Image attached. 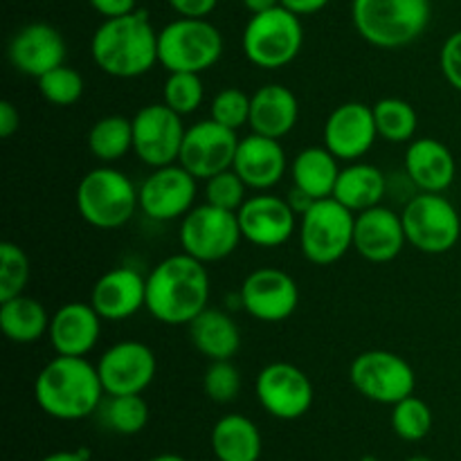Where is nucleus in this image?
I'll return each mask as SVG.
<instances>
[{"label":"nucleus","mask_w":461,"mask_h":461,"mask_svg":"<svg viewBox=\"0 0 461 461\" xmlns=\"http://www.w3.org/2000/svg\"><path fill=\"white\" fill-rule=\"evenodd\" d=\"M401 219L408 243L423 255H446L461 239V216L444 194H414Z\"/></svg>","instance_id":"nucleus-9"},{"label":"nucleus","mask_w":461,"mask_h":461,"mask_svg":"<svg viewBox=\"0 0 461 461\" xmlns=\"http://www.w3.org/2000/svg\"><path fill=\"white\" fill-rule=\"evenodd\" d=\"M405 461H432V459L426 457V455H412V457H408Z\"/></svg>","instance_id":"nucleus-50"},{"label":"nucleus","mask_w":461,"mask_h":461,"mask_svg":"<svg viewBox=\"0 0 461 461\" xmlns=\"http://www.w3.org/2000/svg\"><path fill=\"white\" fill-rule=\"evenodd\" d=\"M340 169V160L327 147L302 149L291 165L293 187L309 194L313 201L331 198Z\"/></svg>","instance_id":"nucleus-30"},{"label":"nucleus","mask_w":461,"mask_h":461,"mask_svg":"<svg viewBox=\"0 0 461 461\" xmlns=\"http://www.w3.org/2000/svg\"><path fill=\"white\" fill-rule=\"evenodd\" d=\"M178 16L207 18L216 9L219 0H167Z\"/></svg>","instance_id":"nucleus-43"},{"label":"nucleus","mask_w":461,"mask_h":461,"mask_svg":"<svg viewBox=\"0 0 461 461\" xmlns=\"http://www.w3.org/2000/svg\"><path fill=\"white\" fill-rule=\"evenodd\" d=\"M205 86L198 72H169L162 88V99L178 115H192L201 108Z\"/></svg>","instance_id":"nucleus-37"},{"label":"nucleus","mask_w":461,"mask_h":461,"mask_svg":"<svg viewBox=\"0 0 461 461\" xmlns=\"http://www.w3.org/2000/svg\"><path fill=\"white\" fill-rule=\"evenodd\" d=\"M439 66L446 81L461 93V30L453 32L444 41L439 52Z\"/></svg>","instance_id":"nucleus-42"},{"label":"nucleus","mask_w":461,"mask_h":461,"mask_svg":"<svg viewBox=\"0 0 461 461\" xmlns=\"http://www.w3.org/2000/svg\"><path fill=\"white\" fill-rule=\"evenodd\" d=\"M239 304L255 320L277 324L291 318L300 304V286L282 268H257L243 279Z\"/></svg>","instance_id":"nucleus-14"},{"label":"nucleus","mask_w":461,"mask_h":461,"mask_svg":"<svg viewBox=\"0 0 461 461\" xmlns=\"http://www.w3.org/2000/svg\"><path fill=\"white\" fill-rule=\"evenodd\" d=\"M331 0H279V5L286 9H291L297 16H311V14L322 12Z\"/></svg>","instance_id":"nucleus-46"},{"label":"nucleus","mask_w":461,"mask_h":461,"mask_svg":"<svg viewBox=\"0 0 461 461\" xmlns=\"http://www.w3.org/2000/svg\"><path fill=\"white\" fill-rule=\"evenodd\" d=\"M239 140L241 138H237V131L219 124L212 117L201 120L185 133L178 162L198 180H207L219 171L232 169Z\"/></svg>","instance_id":"nucleus-16"},{"label":"nucleus","mask_w":461,"mask_h":461,"mask_svg":"<svg viewBox=\"0 0 461 461\" xmlns=\"http://www.w3.org/2000/svg\"><path fill=\"white\" fill-rule=\"evenodd\" d=\"M432 410L419 396L410 394L392 405V430L403 441H421L432 430Z\"/></svg>","instance_id":"nucleus-35"},{"label":"nucleus","mask_w":461,"mask_h":461,"mask_svg":"<svg viewBox=\"0 0 461 461\" xmlns=\"http://www.w3.org/2000/svg\"><path fill=\"white\" fill-rule=\"evenodd\" d=\"M131 120H133V153L140 162L151 169L178 162L187 133L183 115L171 111L162 102L140 108Z\"/></svg>","instance_id":"nucleus-12"},{"label":"nucleus","mask_w":461,"mask_h":461,"mask_svg":"<svg viewBox=\"0 0 461 461\" xmlns=\"http://www.w3.org/2000/svg\"><path fill=\"white\" fill-rule=\"evenodd\" d=\"M97 372L106 394H142L156 378L158 358L144 342L122 340L104 351Z\"/></svg>","instance_id":"nucleus-17"},{"label":"nucleus","mask_w":461,"mask_h":461,"mask_svg":"<svg viewBox=\"0 0 461 461\" xmlns=\"http://www.w3.org/2000/svg\"><path fill=\"white\" fill-rule=\"evenodd\" d=\"M457 176L453 151L441 140L419 138L405 151V178L419 192L444 194Z\"/></svg>","instance_id":"nucleus-25"},{"label":"nucleus","mask_w":461,"mask_h":461,"mask_svg":"<svg viewBox=\"0 0 461 461\" xmlns=\"http://www.w3.org/2000/svg\"><path fill=\"white\" fill-rule=\"evenodd\" d=\"M257 401L279 421L302 419L313 405V383L293 363H270L257 374Z\"/></svg>","instance_id":"nucleus-13"},{"label":"nucleus","mask_w":461,"mask_h":461,"mask_svg":"<svg viewBox=\"0 0 461 461\" xmlns=\"http://www.w3.org/2000/svg\"><path fill=\"white\" fill-rule=\"evenodd\" d=\"M250 104L252 97L248 93H243L241 88H223L212 99L210 115L219 124L239 131L241 126H248V122H250Z\"/></svg>","instance_id":"nucleus-41"},{"label":"nucleus","mask_w":461,"mask_h":461,"mask_svg":"<svg viewBox=\"0 0 461 461\" xmlns=\"http://www.w3.org/2000/svg\"><path fill=\"white\" fill-rule=\"evenodd\" d=\"M232 169L255 192H268L282 183L288 169V158L282 142L266 135L250 133L239 140Z\"/></svg>","instance_id":"nucleus-23"},{"label":"nucleus","mask_w":461,"mask_h":461,"mask_svg":"<svg viewBox=\"0 0 461 461\" xmlns=\"http://www.w3.org/2000/svg\"><path fill=\"white\" fill-rule=\"evenodd\" d=\"M237 219L243 239L257 248L284 246L300 225L291 203L268 192H259L248 198L237 212Z\"/></svg>","instance_id":"nucleus-18"},{"label":"nucleus","mask_w":461,"mask_h":461,"mask_svg":"<svg viewBox=\"0 0 461 461\" xmlns=\"http://www.w3.org/2000/svg\"><path fill=\"white\" fill-rule=\"evenodd\" d=\"M99 421L115 435H138L149 423V405L142 394H106L97 410Z\"/></svg>","instance_id":"nucleus-33"},{"label":"nucleus","mask_w":461,"mask_h":461,"mask_svg":"<svg viewBox=\"0 0 461 461\" xmlns=\"http://www.w3.org/2000/svg\"><path fill=\"white\" fill-rule=\"evenodd\" d=\"M66 54V39L50 23H27L12 36L7 45L9 63L21 75L34 77V79L63 66Z\"/></svg>","instance_id":"nucleus-20"},{"label":"nucleus","mask_w":461,"mask_h":461,"mask_svg":"<svg viewBox=\"0 0 461 461\" xmlns=\"http://www.w3.org/2000/svg\"><path fill=\"white\" fill-rule=\"evenodd\" d=\"M178 237L183 252L203 264H214L237 250L243 234L237 212L203 203V205H194L180 219Z\"/></svg>","instance_id":"nucleus-10"},{"label":"nucleus","mask_w":461,"mask_h":461,"mask_svg":"<svg viewBox=\"0 0 461 461\" xmlns=\"http://www.w3.org/2000/svg\"><path fill=\"white\" fill-rule=\"evenodd\" d=\"M360 461H378L376 457H374V455H365V457L363 459H360Z\"/></svg>","instance_id":"nucleus-51"},{"label":"nucleus","mask_w":461,"mask_h":461,"mask_svg":"<svg viewBox=\"0 0 461 461\" xmlns=\"http://www.w3.org/2000/svg\"><path fill=\"white\" fill-rule=\"evenodd\" d=\"M223 36L207 18L167 23L158 34V59L167 72H205L223 57Z\"/></svg>","instance_id":"nucleus-7"},{"label":"nucleus","mask_w":461,"mask_h":461,"mask_svg":"<svg viewBox=\"0 0 461 461\" xmlns=\"http://www.w3.org/2000/svg\"><path fill=\"white\" fill-rule=\"evenodd\" d=\"M90 304L102 315L104 322L133 318L147 306V277L131 266L111 268L95 282Z\"/></svg>","instance_id":"nucleus-21"},{"label":"nucleus","mask_w":461,"mask_h":461,"mask_svg":"<svg viewBox=\"0 0 461 461\" xmlns=\"http://www.w3.org/2000/svg\"><path fill=\"white\" fill-rule=\"evenodd\" d=\"M203 390H205L207 399L214 403H232L241 392V372L232 360H212L203 376Z\"/></svg>","instance_id":"nucleus-39"},{"label":"nucleus","mask_w":461,"mask_h":461,"mask_svg":"<svg viewBox=\"0 0 461 461\" xmlns=\"http://www.w3.org/2000/svg\"><path fill=\"white\" fill-rule=\"evenodd\" d=\"M18 129H21V113L12 102L5 99V102H0V135L9 140Z\"/></svg>","instance_id":"nucleus-45"},{"label":"nucleus","mask_w":461,"mask_h":461,"mask_svg":"<svg viewBox=\"0 0 461 461\" xmlns=\"http://www.w3.org/2000/svg\"><path fill=\"white\" fill-rule=\"evenodd\" d=\"M102 322L90 302H68L50 320V345L59 356L88 358L102 336Z\"/></svg>","instance_id":"nucleus-24"},{"label":"nucleus","mask_w":461,"mask_h":461,"mask_svg":"<svg viewBox=\"0 0 461 461\" xmlns=\"http://www.w3.org/2000/svg\"><path fill=\"white\" fill-rule=\"evenodd\" d=\"M147 461H187V459L180 457V455H174V453H165V455H156V457H151Z\"/></svg>","instance_id":"nucleus-49"},{"label":"nucleus","mask_w":461,"mask_h":461,"mask_svg":"<svg viewBox=\"0 0 461 461\" xmlns=\"http://www.w3.org/2000/svg\"><path fill=\"white\" fill-rule=\"evenodd\" d=\"M106 390L97 365L84 356H54L34 381L36 405L57 421H81L97 414Z\"/></svg>","instance_id":"nucleus-2"},{"label":"nucleus","mask_w":461,"mask_h":461,"mask_svg":"<svg viewBox=\"0 0 461 461\" xmlns=\"http://www.w3.org/2000/svg\"><path fill=\"white\" fill-rule=\"evenodd\" d=\"M210 302V273L205 264L187 252H178L153 266L147 275L144 309L162 324L187 327Z\"/></svg>","instance_id":"nucleus-1"},{"label":"nucleus","mask_w":461,"mask_h":461,"mask_svg":"<svg viewBox=\"0 0 461 461\" xmlns=\"http://www.w3.org/2000/svg\"><path fill=\"white\" fill-rule=\"evenodd\" d=\"M248 185L234 169L219 171L205 180V203L221 207V210L239 212L248 201Z\"/></svg>","instance_id":"nucleus-40"},{"label":"nucleus","mask_w":461,"mask_h":461,"mask_svg":"<svg viewBox=\"0 0 461 461\" xmlns=\"http://www.w3.org/2000/svg\"><path fill=\"white\" fill-rule=\"evenodd\" d=\"M140 210L160 223L178 221L196 205L198 178L180 162L158 167L140 185Z\"/></svg>","instance_id":"nucleus-15"},{"label":"nucleus","mask_w":461,"mask_h":461,"mask_svg":"<svg viewBox=\"0 0 461 461\" xmlns=\"http://www.w3.org/2000/svg\"><path fill=\"white\" fill-rule=\"evenodd\" d=\"M277 5L279 0H243V7H246L250 14L268 12V9L277 7Z\"/></svg>","instance_id":"nucleus-48"},{"label":"nucleus","mask_w":461,"mask_h":461,"mask_svg":"<svg viewBox=\"0 0 461 461\" xmlns=\"http://www.w3.org/2000/svg\"><path fill=\"white\" fill-rule=\"evenodd\" d=\"M300 120V102L295 93L282 84H266L252 95L250 122L252 133L282 140L291 133Z\"/></svg>","instance_id":"nucleus-26"},{"label":"nucleus","mask_w":461,"mask_h":461,"mask_svg":"<svg viewBox=\"0 0 461 461\" xmlns=\"http://www.w3.org/2000/svg\"><path fill=\"white\" fill-rule=\"evenodd\" d=\"M41 461H90V453L86 448L79 450H59V453L48 455Z\"/></svg>","instance_id":"nucleus-47"},{"label":"nucleus","mask_w":461,"mask_h":461,"mask_svg":"<svg viewBox=\"0 0 461 461\" xmlns=\"http://www.w3.org/2000/svg\"><path fill=\"white\" fill-rule=\"evenodd\" d=\"M212 453L219 461H259L261 432L252 419L243 414H225L212 428Z\"/></svg>","instance_id":"nucleus-29"},{"label":"nucleus","mask_w":461,"mask_h":461,"mask_svg":"<svg viewBox=\"0 0 461 461\" xmlns=\"http://www.w3.org/2000/svg\"><path fill=\"white\" fill-rule=\"evenodd\" d=\"M158 34L147 12L135 9L117 18H104L90 39V54L102 72L115 79H135L153 70L158 59Z\"/></svg>","instance_id":"nucleus-3"},{"label":"nucleus","mask_w":461,"mask_h":461,"mask_svg":"<svg viewBox=\"0 0 461 461\" xmlns=\"http://www.w3.org/2000/svg\"><path fill=\"white\" fill-rule=\"evenodd\" d=\"M88 149L104 165L122 160L133 151V120L124 115L99 117L88 131Z\"/></svg>","instance_id":"nucleus-32"},{"label":"nucleus","mask_w":461,"mask_h":461,"mask_svg":"<svg viewBox=\"0 0 461 461\" xmlns=\"http://www.w3.org/2000/svg\"><path fill=\"white\" fill-rule=\"evenodd\" d=\"M140 207L133 180L111 165L90 169L77 187V210L97 230H117L129 223Z\"/></svg>","instance_id":"nucleus-5"},{"label":"nucleus","mask_w":461,"mask_h":461,"mask_svg":"<svg viewBox=\"0 0 461 461\" xmlns=\"http://www.w3.org/2000/svg\"><path fill=\"white\" fill-rule=\"evenodd\" d=\"M387 196V178L378 167L369 162H349L342 167L338 176L333 198L340 201L342 205L349 207L351 212L369 210V207L381 205L383 198Z\"/></svg>","instance_id":"nucleus-28"},{"label":"nucleus","mask_w":461,"mask_h":461,"mask_svg":"<svg viewBox=\"0 0 461 461\" xmlns=\"http://www.w3.org/2000/svg\"><path fill=\"white\" fill-rule=\"evenodd\" d=\"M432 18L430 0H351V23L360 39L381 50L414 43Z\"/></svg>","instance_id":"nucleus-4"},{"label":"nucleus","mask_w":461,"mask_h":461,"mask_svg":"<svg viewBox=\"0 0 461 461\" xmlns=\"http://www.w3.org/2000/svg\"><path fill=\"white\" fill-rule=\"evenodd\" d=\"M304 48L302 16L291 9L277 7L252 14L241 34V50L252 66L261 70H279L297 59Z\"/></svg>","instance_id":"nucleus-6"},{"label":"nucleus","mask_w":461,"mask_h":461,"mask_svg":"<svg viewBox=\"0 0 461 461\" xmlns=\"http://www.w3.org/2000/svg\"><path fill=\"white\" fill-rule=\"evenodd\" d=\"M189 340L207 360H232L241 347V331L225 311L207 306L187 324Z\"/></svg>","instance_id":"nucleus-27"},{"label":"nucleus","mask_w":461,"mask_h":461,"mask_svg":"<svg viewBox=\"0 0 461 461\" xmlns=\"http://www.w3.org/2000/svg\"><path fill=\"white\" fill-rule=\"evenodd\" d=\"M354 390L374 403L394 405L414 394L417 374L403 356L387 349H369L354 358L349 367Z\"/></svg>","instance_id":"nucleus-11"},{"label":"nucleus","mask_w":461,"mask_h":461,"mask_svg":"<svg viewBox=\"0 0 461 461\" xmlns=\"http://www.w3.org/2000/svg\"><path fill=\"white\" fill-rule=\"evenodd\" d=\"M376 140L374 108L367 104H340L324 122V147L342 162H356L367 156Z\"/></svg>","instance_id":"nucleus-19"},{"label":"nucleus","mask_w":461,"mask_h":461,"mask_svg":"<svg viewBox=\"0 0 461 461\" xmlns=\"http://www.w3.org/2000/svg\"><path fill=\"white\" fill-rule=\"evenodd\" d=\"M356 212L336 198H320L300 216L297 237L306 261L331 266L354 248Z\"/></svg>","instance_id":"nucleus-8"},{"label":"nucleus","mask_w":461,"mask_h":461,"mask_svg":"<svg viewBox=\"0 0 461 461\" xmlns=\"http://www.w3.org/2000/svg\"><path fill=\"white\" fill-rule=\"evenodd\" d=\"M50 315L39 300L16 295L0 302V329L5 338L16 345H32L50 331Z\"/></svg>","instance_id":"nucleus-31"},{"label":"nucleus","mask_w":461,"mask_h":461,"mask_svg":"<svg viewBox=\"0 0 461 461\" xmlns=\"http://www.w3.org/2000/svg\"><path fill=\"white\" fill-rule=\"evenodd\" d=\"M30 282V259L18 243H0V302L23 295Z\"/></svg>","instance_id":"nucleus-38"},{"label":"nucleus","mask_w":461,"mask_h":461,"mask_svg":"<svg viewBox=\"0 0 461 461\" xmlns=\"http://www.w3.org/2000/svg\"><path fill=\"white\" fill-rule=\"evenodd\" d=\"M90 7L104 18H117L124 14L135 12V3L138 0H88Z\"/></svg>","instance_id":"nucleus-44"},{"label":"nucleus","mask_w":461,"mask_h":461,"mask_svg":"<svg viewBox=\"0 0 461 461\" xmlns=\"http://www.w3.org/2000/svg\"><path fill=\"white\" fill-rule=\"evenodd\" d=\"M372 108L378 138L392 144L412 142L419 126V115L412 104L401 97H383Z\"/></svg>","instance_id":"nucleus-34"},{"label":"nucleus","mask_w":461,"mask_h":461,"mask_svg":"<svg viewBox=\"0 0 461 461\" xmlns=\"http://www.w3.org/2000/svg\"><path fill=\"white\" fill-rule=\"evenodd\" d=\"M39 93L50 106H75L84 95V77L70 66H59L39 77Z\"/></svg>","instance_id":"nucleus-36"},{"label":"nucleus","mask_w":461,"mask_h":461,"mask_svg":"<svg viewBox=\"0 0 461 461\" xmlns=\"http://www.w3.org/2000/svg\"><path fill=\"white\" fill-rule=\"evenodd\" d=\"M405 237L403 219L385 205L369 207L356 214L354 250L372 264H387L403 252Z\"/></svg>","instance_id":"nucleus-22"}]
</instances>
